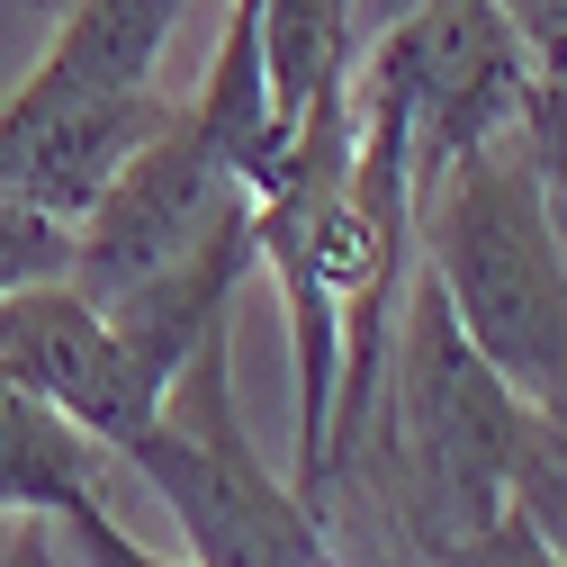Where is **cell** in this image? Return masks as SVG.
I'll return each mask as SVG.
<instances>
[{
  "mask_svg": "<svg viewBox=\"0 0 567 567\" xmlns=\"http://www.w3.org/2000/svg\"><path fill=\"white\" fill-rule=\"evenodd\" d=\"M252 207L261 198H252L244 163L181 100L163 117V135L135 145V163L91 198V217L73 226V289L117 324V342L163 388L198 351V333L226 324L235 279L261 261Z\"/></svg>",
  "mask_w": 567,
  "mask_h": 567,
  "instance_id": "1",
  "label": "cell"
},
{
  "mask_svg": "<svg viewBox=\"0 0 567 567\" xmlns=\"http://www.w3.org/2000/svg\"><path fill=\"white\" fill-rule=\"evenodd\" d=\"M523 442V396L486 370V351L460 333L451 298L433 279H405V307L388 333V370L370 405V486L388 495L396 532L433 558L505 514V477ZM351 460V468H361Z\"/></svg>",
  "mask_w": 567,
  "mask_h": 567,
  "instance_id": "2",
  "label": "cell"
},
{
  "mask_svg": "<svg viewBox=\"0 0 567 567\" xmlns=\"http://www.w3.org/2000/svg\"><path fill=\"white\" fill-rule=\"evenodd\" d=\"M423 279L523 405L567 414V235L532 163V135H495L414 207Z\"/></svg>",
  "mask_w": 567,
  "mask_h": 567,
  "instance_id": "3",
  "label": "cell"
},
{
  "mask_svg": "<svg viewBox=\"0 0 567 567\" xmlns=\"http://www.w3.org/2000/svg\"><path fill=\"white\" fill-rule=\"evenodd\" d=\"M117 460L172 505L189 567H333L324 505L244 442L235 379H226V324L198 333V351L172 370L154 423Z\"/></svg>",
  "mask_w": 567,
  "mask_h": 567,
  "instance_id": "4",
  "label": "cell"
},
{
  "mask_svg": "<svg viewBox=\"0 0 567 567\" xmlns=\"http://www.w3.org/2000/svg\"><path fill=\"white\" fill-rule=\"evenodd\" d=\"M532 91H540V63L505 0H423L351 54V100L396 126L414 207L442 189L451 163L514 135L532 117Z\"/></svg>",
  "mask_w": 567,
  "mask_h": 567,
  "instance_id": "5",
  "label": "cell"
},
{
  "mask_svg": "<svg viewBox=\"0 0 567 567\" xmlns=\"http://www.w3.org/2000/svg\"><path fill=\"white\" fill-rule=\"evenodd\" d=\"M172 109L181 100H163V91H91V82L28 73L0 100V198L82 226L91 198L135 163V145H154Z\"/></svg>",
  "mask_w": 567,
  "mask_h": 567,
  "instance_id": "6",
  "label": "cell"
},
{
  "mask_svg": "<svg viewBox=\"0 0 567 567\" xmlns=\"http://www.w3.org/2000/svg\"><path fill=\"white\" fill-rule=\"evenodd\" d=\"M0 370L19 388H37L54 414H73L91 442L126 451L154 423L163 379L117 342V324L73 289V279H45V289L0 298Z\"/></svg>",
  "mask_w": 567,
  "mask_h": 567,
  "instance_id": "7",
  "label": "cell"
},
{
  "mask_svg": "<svg viewBox=\"0 0 567 567\" xmlns=\"http://www.w3.org/2000/svg\"><path fill=\"white\" fill-rule=\"evenodd\" d=\"M109 442H91L73 414H54L37 388H19L0 370V514H82V505H109L100 477H109Z\"/></svg>",
  "mask_w": 567,
  "mask_h": 567,
  "instance_id": "8",
  "label": "cell"
},
{
  "mask_svg": "<svg viewBox=\"0 0 567 567\" xmlns=\"http://www.w3.org/2000/svg\"><path fill=\"white\" fill-rule=\"evenodd\" d=\"M181 10L189 0H63L37 73L45 82H91V91H154Z\"/></svg>",
  "mask_w": 567,
  "mask_h": 567,
  "instance_id": "9",
  "label": "cell"
},
{
  "mask_svg": "<svg viewBox=\"0 0 567 567\" xmlns=\"http://www.w3.org/2000/svg\"><path fill=\"white\" fill-rule=\"evenodd\" d=\"M505 505L540 532V549L567 567V414L523 405V442H514V477H505Z\"/></svg>",
  "mask_w": 567,
  "mask_h": 567,
  "instance_id": "10",
  "label": "cell"
},
{
  "mask_svg": "<svg viewBox=\"0 0 567 567\" xmlns=\"http://www.w3.org/2000/svg\"><path fill=\"white\" fill-rule=\"evenodd\" d=\"M45 279H73V226L45 217V207L0 198V298L45 289Z\"/></svg>",
  "mask_w": 567,
  "mask_h": 567,
  "instance_id": "11",
  "label": "cell"
},
{
  "mask_svg": "<svg viewBox=\"0 0 567 567\" xmlns=\"http://www.w3.org/2000/svg\"><path fill=\"white\" fill-rule=\"evenodd\" d=\"M63 532V549H73L82 567H189V558H163V549H145V540H135L109 505H82V514H63L54 523Z\"/></svg>",
  "mask_w": 567,
  "mask_h": 567,
  "instance_id": "12",
  "label": "cell"
},
{
  "mask_svg": "<svg viewBox=\"0 0 567 567\" xmlns=\"http://www.w3.org/2000/svg\"><path fill=\"white\" fill-rule=\"evenodd\" d=\"M523 135H532V163H540V189H549V217H558V235H567V73L532 91Z\"/></svg>",
  "mask_w": 567,
  "mask_h": 567,
  "instance_id": "13",
  "label": "cell"
},
{
  "mask_svg": "<svg viewBox=\"0 0 567 567\" xmlns=\"http://www.w3.org/2000/svg\"><path fill=\"white\" fill-rule=\"evenodd\" d=\"M433 567H558L549 549H540V532L505 505L486 532H468V540H451V549H433Z\"/></svg>",
  "mask_w": 567,
  "mask_h": 567,
  "instance_id": "14",
  "label": "cell"
},
{
  "mask_svg": "<svg viewBox=\"0 0 567 567\" xmlns=\"http://www.w3.org/2000/svg\"><path fill=\"white\" fill-rule=\"evenodd\" d=\"M0 567H63V532L45 514H19V540L0 549Z\"/></svg>",
  "mask_w": 567,
  "mask_h": 567,
  "instance_id": "15",
  "label": "cell"
},
{
  "mask_svg": "<svg viewBox=\"0 0 567 567\" xmlns=\"http://www.w3.org/2000/svg\"><path fill=\"white\" fill-rule=\"evenodd\" d=\"M342 10H351V45H370L379 28H396L405 10H423V0H342Z\"/></svg>",
  "mask_w": 567,
  "mask_h": 567,
  "instance_id": "16",
  "label": "cell"
}]
</instances>
